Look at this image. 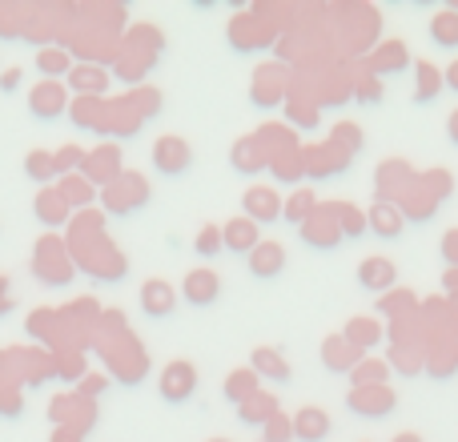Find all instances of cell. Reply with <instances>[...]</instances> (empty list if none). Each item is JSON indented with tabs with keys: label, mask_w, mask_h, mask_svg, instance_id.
Returning a JSON list of instances; mask_svg holds the SVG:
<instances>
[{
	"label": "cell",
	"mask_w": 458,
	"mask_h": 442,
	"mask_svg": "<svg viewBox=\"0 0 458 442\" xmlns=\"http://www.w3.org/2000/svg\"><path fill=\"white\" fill-rule=\"evenodd\" d=\"M32 274L45 285H53V290L72 282V253L56 234H45L37 242V250H32Z\"/></svg>",
	"instance_id": "obj_1"
},
{
	"label": "cell",
	"mask_w": 458,
	"mask_h": 442,
	"mask_svg": "<svg viewBox=\"0 0 458 442\" xmlns=\"http://www.w3.org/2000/svg\"><path fill=\"white\" fill-rule=\"evenodd\" d=\"M101 201H105V209H109L113 217H129V214H137V209L149 201V182H145L141 174H133V169H125L109 190H101Z\"/></svg>",
	"instance_id": "obj_2"
},
{
	"label": "cell",
	"mask_w": 458,
	"mask_h": 442,
	"mask_svg": "<svg viewBox=\"0 0 458 442\" xmlns=\"http://www.w3.org/2000/svg\"><path fill=\"white\" fill-rule=\"evenodd\" d=\"M301 242L310 245V250H338L346 237H342V225H338V201H318V209L306 217V225H301Z\"/></svg>",
	"instance_id": "obj_3"
},
{
	"label": "cell",
	"mask_w": 458,
	"mask_h": 442,
	"mask_svg": "<svg viewBox=\"0 0 458 442\" xmlns=\"http://www.w3.org/2000/svg\"><path fill=\"white\" fill-rule=\"evenodd\" d=\"M105 358H109V370L117 374L125 387H137V382L149 374V358H145V350L137 346L129 334H117V346L105 350Z\"/></svg>",
	"instance_id": "obj_4"
},
{
	"label": "cell",
	"mask_w": 458,
	"mask_h": 442,
	"mask_svg": "<svg viewBox=\"0 0 458 442\" xmlns=\"http://www.w3.org/2000/svg\"><path fill=\"white\" fill-rule=\"evenodd\" d=\"M269 40H274V24L261 16V8L242 13L233 24H229V45H233L237 53H258V48H266Z\"/></svg>",
	"instance_id": "obj_5"
},
{
	"label": "cell",
	"mask_w": 458,
	"mask_h": 442,
	"mask_svg": "<svg viewBox=\"0 0 458 442\" xmlns=\"http://www.w3.org/2000/svg\"><path fill=\"white\" fill-rule=\"evenodd\" d=\"M198 382H201L198 378V366L185 362V358H177V362H165L157 390H161V398H165V403L182 406V403H190V398L198 395Z\"/></svg>",
	"instance_id": "obj_6"
},
{
	"label": "cell",
	"mask_w": 458,
	"mask_h": 442,
	"mask_svg": "<svg viewBox=\"0 0 458 442\" xmlns=\"http://www.w3.org/2000/svg\"><path fill=\"white\" fill-rule=\"evenodd\" d=\"M125 174V166H121V149L113 141L97 145V149L85 153V166H81V177H85L89 185H101V190H109L117 177Z\"/></svg>",
	"instance_id": "obj_7"
},
{
	"label": "cell",
	"mask_w": 458,
	"mask_h": 442,
	"mask_svg": "<svg viewBox=\"0 0 458 442\" xmlns=\"http://www.w3.org/2000/svg\"><path fill=\"white\" fill-rule=\"evenodd\" d=\"M190 166H193V149L185 137L165 133L153 141V169H157L161 177H182Z\"/></svg>",
	"instance_id": "obj_8"
},
{
	"label": "cell",
	"mask_w": 458,
	"mask_h": 442,
	"mask_svg": "<svg viewBox=\"0 0 458 442\" xmlns=\"http://www.w3.org/2000/svg\"><path fill=\"white\" fill-rule=\"evenodd\" d=\"M346 406L358 419H390L398 411V395L390 387H354L346 395Z\"/></svg>",
	"instance_id": "obj_9"
},
{
	"label": "cell",
	"mask_w": 458,
	"mask_h": 442,
	"mask_svg": "<svg viewBox=\"0 0 458 442\" xmlns=\"http://www.w3.org/2000/svg\"><path fill=\"white\" fill-rule=\"evenodd\" d=\"M48 414H53L56 427H72L85 435L97 419V406H93V398H85V395H56L53 406H48Z\"/></svg>",
	"instance_id": "obj_10"
},
{
	"label": "cell",
	"mask_w": 458,
	"mask_h": 442,
	"mask_svg": "<svg viewBox=\"0 0 458 442\" xmlns=\"http://www.w3.org/2000/svg\"><path fill=\"white\" fill-rule=\"evenodd\" d=\"M301 161H306L310 177H338V174H346V166L354 157H350L346 149H338V145L326 137L322 145H306V149H301Z\"/></svg>",
	"instance_id": "obj_11"
},
{
	"label": "cell",
	"mask_w": 458,
	"mask_h": 442,
	"mask_svg": "<svg viewBox=\"0 0 458 442\" xmlns=\"http://www.w3.org/2000/svg\"><path fill=\"white\" fill-rule=\"evenodd\" d=\"M64 109H69V89L61 81H37L29 89V113L37 121H56Z\"/></svg>",
	"instance_id": "obj_12"
},
{
	"label": "cell",
	"mask_w": 458,
	"mask_h": 442,
	"mask_svg": "<svg viewBox=\"0 0 458 442\" xmlns=\"http://www.w3.org/2000/svg\"><path fill=\"white\" fill-rule=\"evenodd\" d=\"M366 69H370V77H398V72L411 69V48L403 45V40H378V45L370 48V56H366Z\"/></svg>",
	"instance_id": "obj_13"
},
{
	"label": "cell",
	"mask_w": 458,
	"mask_h": 442,
	"mask_svg": "<svg viewBox=\"0 0 458 442\" xmlns=\"http://www.w3.org/2000/svg\"><path fill=\"white\" fill-rule=\"evenodd\" d=\"M242 217H250L253 225H274V221H282V198H277V190H269V185H250L242 198Z\"/></svg>",
	"instance_id": "obj_14"
},
{
	"label": "cell",
	"mask_w": 458,
	"mask_h": 442,
	"mask_svg": "<svg viewBox=\"0 0 458 442\" xmlns=\"http://www.w3.org/2000/svg\"><path fill=\"white\" fill-rule=\"evenodd\" d=\"M282 97H285V69L282 64H261V69L253 72L250 101L258 105V109H274V105H282Z\"/></svg>",
	"instance_id": "obj_15"
},
{
	"label": "cell",
	"mask_w": 458,
	"mask_h": 442,
	"mask_svg": "<svg viewBox=\"0 0 458 442\" xmlns=\"http://www.w3.org/2000/svg\"><path fill=\"white\" fill-rule=\"evenodd\" d=\"M174 310H177V290L165 282V277L141 282V314L145 318L161 322V318H174Z\"/></svg>",
	"instance_id": "obj_16"
},
{
	"label": "cell",
	"mask_w": 458,
	"mask_h": 442,
	"mask_svg": "<svg viewBox=\"0 0 458 442\" xmlns=\"http://www.w3.org/2000/svg\"><path fill=\"white\" fill-rule=\"evenodd\" d=\"M182 298L190 302V306H214V302L222 298V277H217L209 266L190 269L182 282Z\"/></svg>",
	"instance_id": "obj_17"
},
{
	"label": "cell",
	"mask_w": 458,
	"mask_h": 442,
	"mask_svg": "<svg viewBox=\"0 0 458 442\" xmlns=\"http://www.w3.org/2000/svg\"><path fill=\"white\" fill-rule=\"evenodd\" d=\"M250 370L258 374V378H266V382H277V387H285V382L293 378V366L285 362V354L282 350H274V346H258L250 354Z\"/></svg>",
	"instance_id": "obj_18"
},
{
	"label": "cell",
	"mask_w": 458,
	"mask_h": 442,
	"mask_svg": "<svg viewBox=\"0 0 458 442\" xmlns=\"http://www.w3.org/2000/svg\"><path fill=\"white\" fill-rule=\"evenodd\" d=\"M366 221H370V234L382 237V242H394V237L406 234V217H403V209H398L394 201H378V198H374Z\"/></svg>",
	"instance_id": "obj_19"
},
{
	"label": "cell",
	"mask_w": 458,
	"mask_h": 442,
	"mask_svg": "<svg viewBox=\"0 0 458 442\" xmlns=\"http://www.w3.org/2000/svg\"><path fill=\"white\" fill-rule=\"evenodd\" d=\"M330 430H334V422L322 406H301L293 414V442H326Z\"/></svg>",
	"instance_id": "obj_20"
},
{
	"label": "cell",
	"mask_w": 458,
	"mask_h": 442,
	"mask_svg": "<svg viewBox=\"0 0 458 442\" xmlns=\"http://www.w3.org/2000/svg\"><path fill=\"white\" fill-rule=\"evenodd\" d=\"M69 117L77 129L105 133V125H109V101L105 97H77V101H69Z\"/></svg>",
	"instance_id": "obj_21"
},
{
	"label": "cell",
	"mask_w": 458,
	"mask_h": 442,
	"mask_svg": "<svg viewBox=\"0 0 458 442\" xmlns=\"http://www.w3.org/2000/svg\"><path fill=\"white\" fill-rule=\"evenodd\" d=\"M394 277H398V269H394V261L390 258H366L362 266H358V285L362 290H370V293H390L394 290Z\"/></svg>",
	"instance_id": "obj_22"
},
{
	"label": "cell",
	"mask_w": 458,
	"mask_h": 442,
	"mask_svg": "<svg viewBox=\"0 0 458 442\" xmlns=\"http://www.w3.org/2000/svg\"><path fill=\"white\" fill-rule=\"evenodd\" d=\"M222 242L229 253H245V258H250L261 245V225H253L250 217H229L222 225Z\"/></svg>",
	"instance_id": "obj_23"
},
{
	"label": "cell",
	"mask_w": 458,
	"mask_h": 442,
	"mask_svg": "<svg viewBox=\"0 0 458 442\" xmlns=\"http://www.w3.org/2000/svg\"><path fill=\"white\" fill-rule=\"evenodd\" d=\"M32 214H37V221H40V225H48V229H61V225H69V221H72V209L64 206V198L56 193V185H45V190L37 193Z\"/></svg>",
	"instance_id": "obj_24"
},
{
	"label": "cell",
	"mask_w": 458,
	"mask_h": 442,
	"mask_svg": "<svg viewBox=\"0 0 458 442\" xmlns=\"http://www.w3.org/2000/svg\"><path fill=\"white\" fill-rule=\"evenodd\" d=\"M69 89L77 97H105V89H109V69H105V64H89V61L72 64Z\"/></svg>",
	"instance_id": "obj_25"
},
{
	"label": "cell",
	"mask_w": 458,
	"mask_h": 442,
	"mask_svg": "<svg viewBox=\"0 0 458 442\" xmlns=\"http://www.w3.org/2000/svg\"><path fill=\"white\" fill-rule=\"evenodd\" d=\"M362 358H366L362 350H354L342 334L322 342V362H326V370H334V374H354V366L362 362Z\"/></svg>",
	"instance_id": "obj_26"
},
{
	"label": "cell",
	"mask_w": 458,
	"mask_h": 442,
	"mask_svg": "<svg viewBox=\"0 0 458 442\" xmlns=\"http://www.w3.org/2000/svg\"><path fill=\"white\" fill-rule=\"evenodd\" d=\"M446 81H443V69L430 61H419L414 64V105H435L443 97Z\"/></svg>",
	"instance_id": "obj_27"
},
{
	"label": "cell",
	"mask_w": 458,
	"mask_h": 442,
	"mask_svg": "<svg viewBox=\"0 0 458 442\" xmlns=\"http://www.w3.org/2000/svg\"><path fill=\"white\" fill-rule=\"evenodd\" d=\"M394 206L403 209V217H406V221H419V225H422V221H435V214H438V201L430 198L427 190H422L419 177H414V185L394 201Z\"/></svg>",
	"instance_id": "obj_28"
},
{
	"label": "cell",
	"mask_w": 458,
	"mask_h": 442,
	"mask_svg": "<svg viewBox=\"0 0 458 442\" xmlns=\"http://www.w3.org/2000/svg\"><path fill=\"white\" fill-rule=\"evenodd\" d=\"M285 269V245L282 242H261L258 250L250 253V274L253 277H277Z\"/></svg>",
	"instance_id": "obj_29"
},
{
	"label": "cell",
	"mask_w": 458,
	"mask_h": 442,
	"mask_svg": "<svg viewBox=\"0 0 458 442\" xmlns=\"http://www.w3.org/2000/svg\"><path fill=\"white\" fill-rule=\"evenodd\" d=\"M37 72L40 81H61L72 72V53L64 45H45L37 48Z\"/></svg>",
	"instance_id": "obj_30"
},
{
	"label": "cell",
	"mask_w": 458,
	"mask_h": 442,
	"mask_svg": "<svg viewBox=\"0 0 458 442\" xmlns=\"http://www.w3.org/2000/svg\"><path fill=\"white\" fill-rule=\"evenodd\" d=\"M222 390H225V403L242 406V403H250V398L261 390V378L250 370V366H245V370H229V374H225V387H222Z\"/></svg>",
	"instance_id": "obj_31"
},
{
	"label": "cell",
	"mask_w": 458,
	"mask_h": 442,
	"mask_svg": "<svg viewBox=\"0 0 458 442\" xmlns=\"http://www.w3.org/2000/svg\"><path fill=\"white\" fill-rule=\"evenodd\" d=\"M56 193H61V198H64V206H69V209H81V214H85V209L97 201V185H89L81 174L61 177V185H56Z\"/></svg>",
	"instance_id": "obj_32"
},
{
	"label": "cell",
	"mask_w": 458,
	"mask_h": 442,
	"mask_svg": "<svg viewBox=\"0 0 458 442\" xmlns=\"http://www.w3.org/2000/svg\"><path fill=\"white\" fill-rule=\"evenodd\" d=\"M274 414H277V395H266V390H258L250 403L237 406V419H242L245 427H266Z\"/></svg>",
	"instance_id": "obj_33"
},
{
	"label": "cell",
	"mask_w": 458,
	"mask_h": 442,
	"mask_svg": "<svg viewBox=\"0 0 458 442\" xmlns=\"http://www.w3.org/2000/svg\"><path fill=\"white\" fill-rule=\"evenodd\" d=\"M342 338H346L354 350H362V354H366V350H374L382 342V326L374 322V318H350L346 330H342Z\"/></svg>",
	"instance_id": "obj_34"
},
{
	"label": "cell",
	"mask_w": 458,
	"mask_h": 442,
	"mask_svg": "<svg viewBox=\"0 0 458 442\" xmlns=\"http://www.w3.org/2000/svg\"><path fill=\"white\" fill-rule=\"evenodd\" d=\"M229 157H233V169L237 174H261V169H266V153H261V145H258V137H242V141L233 145V153H229Z\"/></svg>",
	"instance_id": "obj_35"
},
{
	"label": "cell",
	"mask_w": 458,
	"mask_h": 442,
	"mask_svg": "<svg viewBox=\"0 0 458 442\" xmlns=\"http://www.w3.org/2000/svg\"><path fill=\"white\" fill-rule=\"evenodd\" d=\"M430 40L438 48H458V13L443 4V13L430 16Z\"/></svg>",
	"instance_id": "obj_36"
},
{
	"label": "cell",
	"mask_w": 458,
	"mask_h": 442,
	"mask_svg": "<svg viewBox=\"0 0 458 442\" xmlns=\"http://www.w3.org/2000/svg\"><path fill=\"white\" fill-rule=\"evenodd\" d=\"M314 209H318V198H314L310 190H293L290 198L282 201V217H285V221H293L298 229L306 225V217L314 214Z\"/></svg>",
	"instance_id": "obj_37"
},
{
	"label": "cell",
	"mask_w": 458,
	"mask_h": 442,
	"mask_svg": "<svg viewBox=\"0 0 458 442\" xmlns=\"http://www.w3.org/2000/svg\"><path fill=\"white\" fill-rule=\"evenodd\" d=\"M386 378H390V362H378V358H362L354 366V374H350L354 387H386Z\"/></svg>",
	"instance_id": "obj_38"
},
{
	"label": "cell",
	"mask_w": 458,
	"mask_h": 442,
	"mask_svg": "<svg viewBox=\"0 0 458 442\" xmlns=\"http://www.w3.org/2000/svg\"><path fill=\"white\" fill-rule=\"evenodd\" d=\"M330 141L338 145V149H346L350 157H358V153H362V145H366V133L358 125H350V121H338V125L330 129Z\"/></svg>",
	"instance_id": "obj_39"
},
{
	"label": "cell",
	"mask_w": 458,
	"mask_h": 442,
	"mask_svg": "<svg viewBox=\"0 0 458 442\" xmlns=\"http://www.w3.org/2000/svg\"><path fill=\"white\" fill-rule=\"evenodd\" d=\"M338 225H342V237H362L370 234V221L358 206H350V201H338Z\"/></svg>",
	"instance_id": "obj_40"
},
{
	"label": "cell",
	"mask_w": 458,
	"mask_h": 442,
	"mask_svg": "<svg viewBox=\"0 0 458 442\" xmlns=\"http://www.w3.org/2000/svg\"><path fill=\"white\" fill-rule=\"evenodd\" d=\"M85 153L81 145H61V149L53 153V166H56V177H72L81 174V166H85Z\"/></svg>",
	"instance_id": "obj_41"
},
{
	"label": "cell",
	"mask_w": 458,
	"mask_h": 442,
	"mask_svg": "<svg viewBox=\"0 0 458 442\" xmlns=\"http://www.w3.org/2000/svg\"><path fill=\"white\" fill-rule=\"evenodd\" d=\"M125 45H133V48H149V53H161L165 48V37H161L153 24H133V29L125 32Z\"/></svg>",
	"instance_id": "obj_42"
},
{
	"label": "cell",
	"mask_w": 458,
	"mask_h": 442,
	"mask_svg": "<svg viewBox=\"0 0 458 442\" xmlns=\"http://www.w3.org/2000/svg\"><path fill=\"white\" fill-rule=\"evenodd\" d=\"M24 174H29L32 182H53V177H56L53 153H45V149H32L29 157H24Z\"/></svg>",
	"instance_id": "obj_43"
},
{
	"label": "cell",
	"mask_w": 458,
	"mask_h": 442,
	"mask_svg": "<svg viewBox=\"0 0 458 442\" xmlns=\"http://www.w3.org/2000/svg\"><path fill=\"white\" fill-rule=\"evenodd\" d=\"M85 358L72 350V354H56L53 358V374H61V378H69V382H85Z\"/></svg>",
	"instance_id": "obj_44"
},
{
	"label": "cell",
	"mask_w": 458,
	"mask_h": 442,
	"mask_svg": "<svg viewBox=\"0 0 458 442\" xmlns=\"http://www.w3.org/2000/svg\"><path fill=\"white\" fill-rule=\"evenodd\" d=\"M193 250H198L201 258H217V253L225 250V242H222V225H201V234L193 237Z\"/></svg>",
	"instance_id": "obj_45"
},
{
	"label": "cell",
	"mask_w": 458,
	"mask_h": 442,
	"mask_svg": "<svg viewBox=\"0 0 458 442\" xmlns=\"http://www.w3.org/2000/svg\"><path fill=\"white\" fill-rule=\"evenodd\" d=\"M378 310H382V314H390V318H398V314H411V310H419V302H414L411 290H390L386 298L378 302Z\"/></svg>",
	"instance_id": "obj_46"
},
{
	"label": "cell",
	"mask_w": 458,
	"mask_h": 442,
	"mask_svg": "<svg viewBox=\"0 0 458 442\" xmlns=\"http://www.w3.org/2000/svg\"><path fill=\"white\" fill-rule=\"evenodd\" d=\"M261 442H293V419L277 411L274 419L261 427Z\"/></svg>",
	"instance_id": "obj_47"
},
{
	"label": "cell",
	"mask_w": 458,
	"mask_h": 442,
	"mask_svg": "<svg viewBox=\"0 0 458 442\" xmlns=\"http://www.w3.org/2000/svg\"><path fill=\"white\" fill-rule=\"evenodd\" d=\"M419 185H422V190L430 193V198L438 201V206H443V201L451 198V177H446L443 169H427V174L419 177Z\"/></svg>",
	"instance_id": "obj_48"
},
{
	"label": "cell",
	"mask_w": 458,
	"mask_h": 442,
	"mask_svg": "<svg viewBox=\"0 0 458 442\" xmlns=\"http://www.w3.org/2000/svg\"><path fill=\"white\" fill-rule=\"evenodd\" d=\"M0 414H4V419H21L24 414V395L13 382H0Z\"/></svg>",
	"instance_id": "obj_49"
},
{
	"label": "cell",
	"mask_w": 458,
	"mask_h": 442,
	"mask_svg": "<svg viewBox=\"0 0 458 442\" xmlns=\"http://www.w3.org/2000/svg\"><path fill=\"white\" fill-rule=\"evenodd\" d=\"M350 93L358 97V105H378L382 101V81L370 77V72H362V77L354 81V89H350Z\"/></svg>",
	"instance_id": "obj_50"
},
{
	"label": "cell",
	"mask_w": 458,
	"mask_h": 442,
	"mask_svg": "<svg viewBox=\"0 0 458 442\" xmlns=\"http://www.w3.org/2000/svg\"><path fill=\"white\" fill-rule=\"evenodd\" d=\"M285 109H290V125H298V129L318 125V105L314 101H290Z\"/></svg>",
	"instance_id": "obj_51"
},
{
	"label": "cell",
	"mask_w": 458,
	"mask_h": 442,
	"mask_svg": "<svg viewBox=\"0 0 458 442\" xmlns=\"http://www.w3.org/2000/svg\"><path fill=\"white\" fill-rule=\"evenodd\" d=\"M56 318H61V314H53V310H40V314H32V318H29V334H32V338L53 342V326H56Z\"/></svg>",
	"instance_id": "obj_52"
},
{
	"label": "cell",
	"mask_w": 458,
	"mask_h": 442,
	"mask_svg": "<svg viewBox=\"0 0 458 442\" xmlns=\"http://www.w3.org/2000/svg\"><path fill=\"white\" fill-rule=\"evenodd\" d=\"M438 253H443L446 266L458 269V229H446V234H443V245H438Z\"/></svg>",
	"instance_id": "obj_53"
},
{
	"label": "cell",
	"mask_w": 458,
	"mask_h": 442,
	"mask_svg": "<svg viewBox=\"0 0 458 442\" xmlns=\"http://www.w3.org/2000/svg\"><path fill=\"white\" fill-rule=\"evenodd\" d=\"M105 390H109V378H105V374H85V382H81L77 395H85V398L97 403V395H105Z\"/></svg>",
	"instance_id": "obj_54"
},
{
	"label": "cell",
	"mask_w": 458,
	"mask_h": 442,
	"mask_svg": "<svg viewBox=\"0 0 458 442\" xmlns=\"http://www.w3.org/2000/svg\"><path fill=\"white\" fill-rule=\"evenodd\" d=\"M21 77H24L21 69H8L4 77H0V89H4V93H16V89H21Z\"/></svg>",
	"instance_id": "obj_55"
},
{
	"label": "cell",
	"mask_w": 458,
	"mask_h": 442,
	"mask_svg": "<svg viewBox=\"0 0 458 442\" xmlns=\"http://www.w3.org/2000/svg\"><path fill=\"white\" fill-rule=\"evenodd\" d=\"M53 442H85V435H81V430H72V427H56Z\"/></svg>",
	"instance_id": "obj_56"
},
{
	"label": "cell",
	"mask_w": 458,
	"mask_h": 442,
	"mask_svg": "<svg viewBox=\"0 0 458 442\" xmlns=\"http://www.w3.org/2000/svg\"><path fill=\"white\" fill-rule=\"evenodd\" d=\"M443 81H446V89H451V93H458V61H451L443 69Z\"/></svg>",
	"instance_id": "obj_57"
},
{
	"label": "cell",
	"mask_w": 458,
	"mask_h": 442,
	"mask_svg": "<svg viewBox=\"0 0 458 442\" xmlns=\"http://www.w3.org/2000/svg\"><path fill=\"white\" fill-rule=\"evenodd\" d=\"M443 290L451 293V298H458V269H446L443 274Z\"/></svg>",
	"instance_id": "obj_58"
},
{
	"label": "cell",
	"mask_w": 458,
	"mask_h": 442,
	"mask_svg": "<svg viewBox=\"0 0 458 442\" xmlns=\"http://www.w3.org/2000/svg\"><path fill=\"white\" fill-rule=\"evenodd\" d=\"M13 310V298H8V277H0V314Z\"/></svg>",
	"instance_id": "obj_59"
},
{
	"label": "cell",
	"mask_w": 458,
	"mask_h": 442,
	"mask_svg": "<svg viewBox=\"0 0 458 442\" xmlns=\"http://www.w3.org/2000/svg\"><path fill=\"white\" fill-rule=\"evenodd\" d=\"M446 133H451V141L458 145V109H454V117H451V121H446Z\"/></svg>",
	"instance_id": "obj_60"
},
{
	"label": "cell",
	"mask_w": 458,
	"mask_h": 442,
	"mask_svg": "<svg viewBox=\"0 0 458 442\" xmlns=\"http://www.w3.org/2000/svg\"><path fill=\"white\" fill-rule=\"evenodd\" d=\"M394 442H422V438H419V435H398Z\"/></svg>",
	"instance_id": "obj_61"
},
{
	"label": "cell",
	"mask_w": 458,
	"mask_h": 442,
	"mask_svg": "<svg viewBox=\"0 0 458 442\" xmlns=\"http://www.w3.org/2000/svg\"><path fill=\"white\" fill-rule=\"evenodd\" d=\"M0 370H4V354H0Z\"/></svg>",
	"instance_id": "obj_62"
},
{
	"label": "cell",
	"mask_w": 458,
	"mask_h": 442,
	"mask_svg": "<svg viewBox=\"0 0 458 442\" xmlns=\"http://www.w3.org/2000/svg\"><path fill=\"white\" fill-rule=\"evenodd\" d=\"M209 442H229V438H209Z\"/></svg>",
	"instance_id": "obj_63"
}]
</instances>
